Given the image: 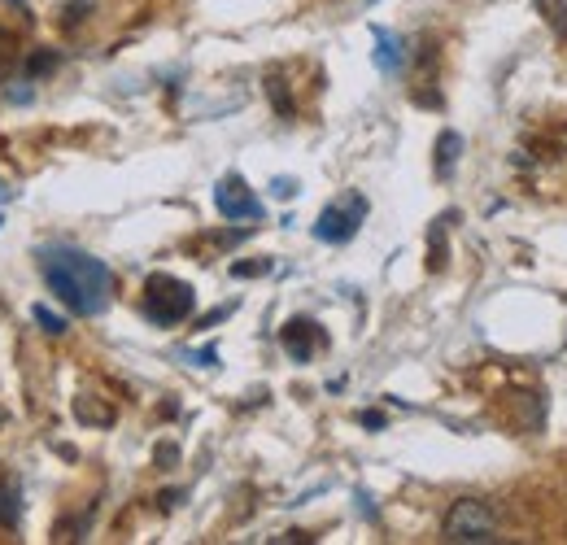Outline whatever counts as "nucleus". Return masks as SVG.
<instances>
[{"label":"nucleus","mask_w":567,"mask_h":545,"mask_svg":"<svg viewBox=\"0 0 567 545\" xmlns=\"http://www.w3.org/2000/svg\"><path fill=\"white\" fill-rule=\"evenodd\" d=\"M40 275L57 293V301L70 306L75 314H83V319H92V314H101L110 306V293H114L110 266L101 258H92V253H83V249H66V245L44 249L40 253Z\"/></svg>","instance_id":"nucleus-1"},{"label":"nucleus","mask_w":567,"mask_h":545,"mask_svg":"<svg viewBox=\"0 0 567 545\" xmlns=\"http://www.w3.org/2000/svg\"><path fill=\"white\" fill-rule=\"evenodd\" d=\"M498 515L489 502L480 498H458L441 519V537L450 545H480V541H498Z\"/></svg>","instance_id":"nucleus-2"},{"label":"nucleus","mask_w":567,"mask_h":545,"mask_svg":"<svg viewBox=\"0 0 567 545\" xmlns=\"http://www.w3.org/2000/svg\"><path fill=\"white\" fill-rule=\"evenodd\" d=\"M192 306H197V293H192V284L175 280V275H149V284H144V310H149L153 323L175 327V323L188 319Z\"/></svg>","instance_id":"nucleus-3"},{"label":"nucleus","mask_w":567,"mask_h":545,"mask_svg":"<svg viewBox=\"0 0 567 545\" xmlns=\"http://www.w3.org/2000/svg\"><path fill=\"white\" fill-rule=\"evenodd\" d=\"M363 218H367V201L354 192V197H345V205H328V210L319 214L315 236L323 240V245H345V240L358 232Z\"/></svg>","instance_id":"nucleus-4"},{"label":"nucleus","mask_w":567,"mask_h":545,"mask_svg":"<svg viewBox=\"0 0 567 545\" xmlns=\"http://www.w3.org/2000/svg\"><path fill=\"white\" fill-rule=\"evenodd\" d=\"M214 205H219V214L232 218V223H245V218H262V201L245 188V179H240V175L219 179V188H214Z\"/></svg>","instance_id":"nucleus-5"},{"label":"nucleus","mask_w":567,"mask_h":545,"mask_svg":"<svg viewBox=\"0 0 567 545\" xmlns=\"http://www.w3.org/2000/svg\"><path fill=\"white\" fill-rule=\"evenodd\" d=\"M280 341H284V349H288V354H293L297 362H306L310 354H315V345L323 341V336H319V327L310 323V319H293V323H288L284 332H280Z\"/></svg>","instance_id":"nucleus-6"},{"label":"nucleus","mask_w":567,"mask_h":545,"mask_svg":"<svg viewBox=\"0 0 567 545\" xmlns=\"http://www.w3.org/2000/svg\"><path fill=\"white\" fill-rule=\"evenodd\" d=\"M371 35H376V66L384 70V75H397V70H402V62H406L402 40H397L393 31H384V27H376Z\"/></svg>","instance_id":"nucleus-7"},{"label":"nucleus","mask_w":567,"mask_h":545,"mask_svg":"<svg viewBox=\"0 0 567 545\" xmlns=\"http://www.w3.org/2000/svg\"><path fill=\"white\" fill-rule=\"evenodd\" d=\"M75 419H79V423H92V428H110V423H114V410L105 406V402H96L92 393H83V397H75Z\"/></svg>","instance_id":"nucleus-8"},{"label":"nucleus","mask_w":567,"mask_h":545,"mask_svg":"<svg viewBox=\"0 0 567 545\" xmlns=\"http://www.w3.org/2000/svg\"><path fill=\"white\" fill-rule=\"evenodd\" d=\"M458 153H463V136L458 131H441V140H437V175H454V166H458Z\"/></svg>","instance_id":"nucleus-9"},{"label":"nucleus","mask_w":567,"mask_h":545,"mask_svg":"<svg viewBox=\"0 0 567 545\" xmlns=\"http://www.w3.org/2000/svg\"><path fill=\"white\" fill-rule=\"evenodd\" d=\"M267 96H271L275 114H280V118H293V96H288V88H284V79H280V75H271V79H267Z\"/></svg>","instance_id":"nucleus-10"},{"label":"nucleus","mask_w":567,"mask_h":545,"mask_svg":"<svg viewBox=\"0 0 567 545\" xmlns=\"http://www.w3.org/2000/svg\"><path fill=\"white\" fill-rule=\"evenodd\" d=\"M18 519H22L18 493L14 489H0V528H18Z\"/></svg>","instance_id":"nucleus-11"},{"label":"nucleus","mask_w":567,"mask_h":545,"mask_svg":"<svg viewBox=\"0 0 567 545\" xmlns=\"http://www.w3.org/2000/svg\"><path fill=\"white\" fill-rule=\"evenodd\" d=\"M35 323H40L48 336H62L66 332V319H62V314H53L48 306H35Z\"/></svg>","instance_id":"nucleus-12"},{"label":"nucleus","mask_w":567,"mask_h":545,"mask_svg":"<svg viewBox=\"0 0 567 545\" xmlns=\"http://www.w3.org/2000/svg\"><path fill=\"white\" fill-rule=\"evenodd\" d=\"M271 271V262H236L232 266V275H240V280H253V275H267Z\"/></svg>","instance_id":"nucleus-13"},{"label":"nucleus","mask_w":567,"mask_h":545,"mask_svg":"<svg viewBox=\"0 0 567 545\" xmlns=\"http://www.w3.org/2000/svg\"><path fill=\"white\" fill-rule=\"evenodd\" d=\"M53 66H57V57H53V53H35L27 70H31V75H44V70H53Z\"/></svg>","instance_id":"nucleus-14"},{"label":"nucleus","mask_w":567,"mask_h":545,"mask_svg":"<svg viewBox=\"0 0 567 545\" xmlns=\"http://www.w3.org/2000/svg\"><path fill=\"white\" fill-rule=\"evenodd\" d=\"M358 419H363L367 428H384V415H380V410H363V415H358Z\"/></svg>","instance_id":"nucleus-15"},{"label":"nucleus","mask_w":567,"mask_h":545,"mask_svg":"<svg viewBox=\"0 0 567 545\" xmlns=\"http://www.w3.org/2000/svg\"><path fill=\"white\" fill-rule=\"evenodd\" d=\"M293 179H275V197H293Z\"/></svg>","instance_id":"nucleus-16"},{"label":"nucleus","mask_w":567,"mask_h":545,"mask_svg":"<svg viewBox=\"0 0 567 545\" xmlns=\"http://www.w3.org/2000/svg\"><path fill=\"white\" fill-rule=\"evenodd\" d=\"M175 458H179V454H175V445H162V450H158V463H162V467H166V463H175Z\"/></svg>","instance_id":"nucleus-17"},{"label":"nucleus","mask_w":567,"mask_h":545,"mask_svg":"<svg viewBox=\"0 0 567 545\" xmlns=\"http://www.w3.org/2000/svg\"><path fill=\"white\" fill-rule=\"evenodd\" d=\"M0 57H5V35H0Z\"/></svg>","instance_id":"nucleus-18"},{"label":"nucleus","mask_w":567,"mask_h":545,"mask_svg":"<svg viewBox=\"0 0 567 545\" xmlns=\"http://www.w3.org/2000/svg\"><path fill=\"white\" fill-rule=\"evenodd\" d=\"M0 201H5V188H0Z\"/></svg>","instance_id":"nucleus-19"}]
</instances>
